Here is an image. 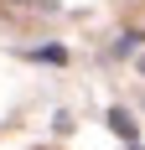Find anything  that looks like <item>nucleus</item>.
<instances>
[{
    "mask_svg": "<svg viewBox=\"0 0 145 150\" xmlns=\"http://www.w3.org/2000/svg\"><path fill=\"white\" fill-rule=\"evenodd\" d=\"M109 124H114V135H124V140H135V119L124 114V109H114V114H109Z\"/></svg>",
    "mask_w": 145,
    "mask_h": 150,
    "instance_id": "f257e3e1",
    "label": "nucleus"
}]
</instances>
